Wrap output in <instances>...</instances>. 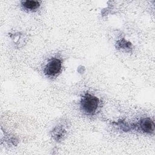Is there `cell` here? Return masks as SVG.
I'll use <instances>...</instances> for the list:
<instances>
[{
  "mask_svg": "<svg viewBox=\"0 0 155 155\" xmlns=\"http://www.w3.org/2000/svg\"><path fill=\"white\" fill-rule=\"evenodd\" d=\"M21 5L25 10L33 12L40 7V2L37 1H24L21 2Z\"/></svg>",
  "mask_w": 155,
  "mask_h": 155,
  "instance_id": "obj_4",
  "label": "cell"
},
{
  "mask_svg": "<svg viewBox=\"0 0 155 155\" xmlns=\"http://www.w3.org/2000/svg\"><path fill=\"white\" fill-rule=\"evenodd\" d=\"M99 104V99L96 96L87 93L82 96L81 100V111L86 114L92 115L96 113Z\"/></svg>",
  "mask_w": 155,
  "mask_h": 155,
  "instance_id": "obj_1",
  "label": "cell"
},
{
  "mask_svg": "<svg viewBox=\"0 0 155 155\" xmlns=\"http://www.w3.org/2000/svg\"><path fill=\"white\" fill-rule=\"evenodd\" d=\"M138 127L142 131L147 133H151L154 131V125L153 122L150 118H145L140 121Z\"/></svg>",
  "mask_w": 155,
  "mask_h": 155,
  "instance_id": "obj_3",
  "label": "cell"
},
{
  "mask_svg": "<svg viewBox=\"0 0 155 155\" xmlns=\"http://www.w3.org/2000/svg\"><path fill=\"white\" fill-rule=\"evenodd\" d=\"M62 69V62L57 58H53L45 65L44 72L48 77H54L58 75Z\"/></svg>",
  "mask_w": 155,
  "mask_h": 155,
  "instance_id": "obj_2",
  "label": "cell"
}]
</instances>
